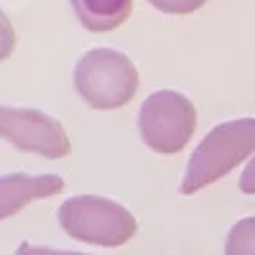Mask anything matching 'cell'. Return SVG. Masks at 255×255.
Returning <instances> with one entry per match:
<instances>
[{"label":"cell","mask_w":255,"mask_h":255,"mask_svg":"<svg viewBox=\"0 0 255 255\" xmlns=\"http://www.w3.org/2000/svg\"><path fill=\"white\" fill-rule=\"evenodd\" d=\"M253 153H255V118H238L220 123L194 148L179 191L181 194H194V191L215 184Z\"/></svg>","instance_id":"obj_1"},{"label":"cell","mask_w":255,"mask_h":255,"mask_svg":"<svg viewBox=\"0 0 255 255\" xmlns=\"http://www.w3.org/2000/svg\"><path fill=\"white\" fill-rule=\"evenodd\" d=\"M74 87L95 110H113L130 102L138 90V69L123 51L92 49L74 67Z\"/></svg>","instance_id":"obj_2"},{"label":"cell","mask_w":255,"mask_h":255,"mask_svg":"<svg viewBox=\"0 0 255 255\" xmlns=\"http://www.w3.org/2000/svg\"><path fill=\"white\" fill-rule=\"evenodd\" d=\"M56 217L67 235L90 245L118 248L135 235V217L130 212L113 199L95 194L67 199L59 207Z\"/></svg>","instance_id":"obj_3"},{"label":"cell","mask_w":255,"mask_h":255,"mask_svg":"<svg viewBox=\"0 0 255 255\" xmlns=\"http://www.w3.org/2000/svg\"><path fill=\"white\" fill-rule=\"evenodd\" d=\"M197 128V110L184 95L158 90L148 95L138 113V130L148 148L158 153H179Z\"/></svg>","instance_id":"obj_4"},{"label":"cell","mask_w":255,"mask_h":255,"mask_svg":"<svg viewBox=\"0 0 255 255\" xmlns=\"http://www.w3.org/2000/svg\"><path fill=\"white\" fill-rule=\"evenodd\" d=\"M0 135L18 151L38 153L46 158H61L69 153V135L64 125L33 108L0 105Z\"/></svg>","instance_id":"obj_5"},{"label":"cell","mask_w":255,"mask_h":255,"mask_svg":"<svg viewBox=\"0 0 255 255\" xmlns=\"http://www.w3.org/2000/svg\"><path fill=\"white\" fill-rule=\"evenodd\" d=\"M64 189V179L56 174H5L0 176V220H5L15 212H20L33 199L54 197Z\"/></svg>","instance_id":"obj_6"},{"label":"cell","mask_w":255,"mask_h":255,"mask_svg":"<svg viewBox=\"0 0 255 255\" xmlns=\"http://www.w3.org/2000/svg\"><path fill=\"white\" fill-rule=\"evenodd\" d=\"M72 8L84 28L113 31L123 20H128L133 0H72Z\"/></svg>","instance_id":"obj_7"},{"label":"cell","mask_w":255,"mask_h":255,"mask_svg":"<svg viewBox=\"0 0 255 255\" xmlns=\"http://www.w3.org/2000/svg\"><path fill=\"white\" fill-rule=\"evenodd\" d=\"M225 255H255V217H245L232 225L225 243Z\"/></svg>","instance_id":"obj_8"},{"label":"cell","mask_w":255,"mask_h":255,"mask_svg":"<svg viewBox=\"0 0 255 255\" xmlns=\"http://www.w3.org/2000/svg\"><path fill=\"white\" fill-rule=\"evenodd\" d=\"M148 3L163 13H191V10L202 8L207 0H148Z\"/></svg>","instance_id":"obj_9"},{"label":"cell","mask_w":255,"mask_h":255,"mask_svg":"<svg viewBox=\"0 0 255 255\" xmlns=\"http://www.w3.org/2000/svg\"><path fill=\"white\" fill-rule=\"evenodd\" d=\"M13 44H15V33H13V26L8 15L0 10V61H5L13 51Z\"/></svg>","instance_id":"obj_10"},{"label":"cell","mask_w":255,"mask_h":255,"mask_svg":"<svg viewBox=\"0 0 255 255\" xmlns=\"http://www.w3.org/2000/svg\"><path fill=\"white\" fill-rule=\"evenodd\" d=\"M15 255H87V253H72V250H54V248H38L31 243H20Z\"/></svg>","instance_id":"obj_11"},{"label":"cell","mask_w":255,"mask_h":255,"mask_svg":"<svg viewBox=\"0 0 255 255\" xmlns=\"http://www.w3.org/2000/svg\"><path fill=\"white\" fill-rule=\"evenodd\" d=\"M240 191H245V194H255V156L250 158V163L245 166V171L240 176Z\"/></svg>","instance_id":"obj_12"}]
</instances>
